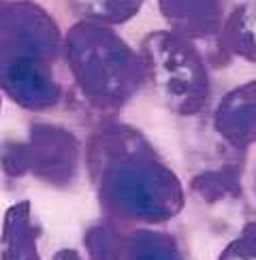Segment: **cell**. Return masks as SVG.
Listing matches in <instances>:
<instances>
[{
	"instance_id": "6da1fadb",
	"label": "cell",
	"mask_w": 256,
	"mask_h": 260,
	"mask_svg": "<svg viewBox=\"0 0 256 260\" xmlns=\"http://www.w3.org/2000/svg\"><path fill=\"white\" fill-rule=\"evenodd\" d=\"M154 60L158 81L169 101L181 113L201 109L207 96V75L197 51L177 37L160 35L154 41Z\"/></svg>"
},
{
	"instance_id": "7a4b0ae2",
	"label": "cell",
	"mask_w": 256,
	"mask_h": 260,
	"mask_svg": "<svg viewBox=\"0 0 256 260\" xmlns=\"http://www.w3.org/2000/svg\"><path fill=\"white\" fill-rule=\"evenodd\" d=\"M216 124L235 145L256 143V81L231 92L220 103Z\"/></svg>"
},
{
	"instance_id": "3957f363",
	"label": "cell",
	"mask_w": 256,
	"mask_h": 260,
	"mask_svg": "<svg viewBox=\"0 0 256 260\" xmlns=\"http://www.w3.org/2000/svg\"><path fill=\"white\" fill-rule=\"evenodd\" d=\"M163 7L171 21L190 35H207L216 30L220 19L216 0H163Z\"/></svg>"
},
{
	"instance_id": "277c9868",
	"label": "cell",
	"mask_w": 256,
	"mask_h": 260,
	"mask_svg": "<svg viewBox=\"0 0 256 260\" xmlns=\"http://www.w3.org/2000/svg\"><path fill=\"white\" fill-rule=\"evenodd\" d=\"M227 39L235 53L256 62V3H245L231 13Z\"/></svg>"
},
{
	"instance_id": "5b68a950",
	"label": "cell",
	"mask_w": 256,
	"mask_h": 260,
	"mask_svg": "<svg viewBox=\"0 0 256 260\" xmlns=\"http://www.w3.org/2000/svg\"><path fill=\"white\" fill-rule=\"evenodd\" d=\"M222 260H256V235L237 239L222 254Z\"/></svg>"
}]
</instances>
